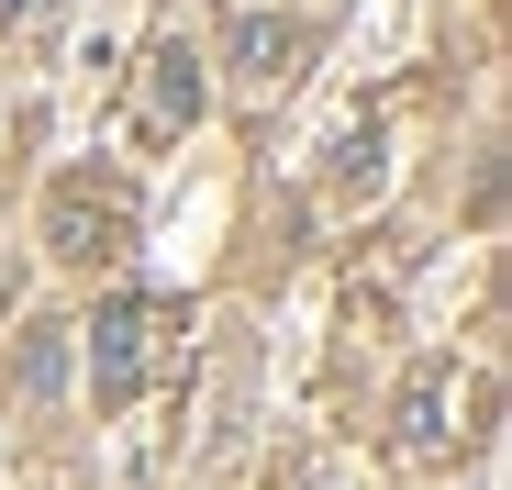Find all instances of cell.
Masks as SVG:
<instances>
[{
  "mask_svg": "<svg viewBox=\"0 0 512 490\" xmlns=\"http://www.w3.org/2000/svg\"><path fill=\"white\" fill-rule=\"evenodd\" d=\"M167 346H179V301H156V290L101 301V312H90V390L123 413V401H134V390L167 368Z\"/></svg>",
  "mask_w": 512,
  "mask_h": 490,
  "instance_id": "obj_1",
  "label": "cell"
},
{
  "mask_svg": "<svg viewBox=\"0 0 512 490\" xmlns=\"http://www.w3.org/2000/svg\"><path fill=\"white\" fill-rule=\"evenodd\" d=\"M45 245L56 257H123L134 245V190L123 179H101V168H78V179H56V212H45Z\"/></svg>",
  "mask_w": 512,
  "mask_h": 490,
  "instance_id": "obj_2",
  "label": "cell"
},
{
  "mask_svg": "<svg viewBox=\"0 0 512 490\" xmlns=\"http://www.w3.org/2000/svg\"><path fill=\"white\" fill-rule=\"evenodd\" d=\"M223 56H234V78H245V90L268 101V90H290V78H301V56H312V34H301L290 12H256V0H245V12L223 23Z\"/></svg>",
  "mask_w": 512,
  "mask_h": 490,
  "instance_id": "obj_3",
  "label": "cell"
},
{
  "mask_svg": "<svg viewBox=\"0 0 512 490\" xmlns=\"http://www.w3.org/2000/svg\"><path fill=\"white\" fill-rule=\"evenodd\" d=\"M190 123H201V56L190 45H156L145 78H134V134L145 145H179Z\"/></svg>",
  "mask_w": 512,
  "mask_h": 490,
  "instance_id": "obj_4",
  "label": "cell"
},
{
  "mask_svg": "<svg viewBox=\"0 0 512 490\" xmlns=\"http://www.w3.org/2000/svg\"><path fill=\"white\" fill-rule=\"evenodd\" d=\"M446 413H457V379H446V368H423V379H412V401H401V435H390V446H401L412 468H423V457H446V446H457V424H446Z\"/></svg>",
  "mask_w": 512,
  "mask_h": 490,
  "instance_id": "obj_5",
  "label": "cell"
},
{
  "mask_svg": "<svg viewBox=\"0 0 512 490\" xmlns=\"http://www.w3.org/2000/svg\"><path fill=\"white\" fill-rule=\"evenodd\" d=\"M56 23V0H0V45H12V34H45Z\"/></svg>",
  "mask_w": 512,
  "mask_h": 490,
  "instance_id": "obj_6",
  "label": "cell"
},
{
  "mask_svg": "<svg viewBox=\"0 0 512 490\" xmlns=\"http://www.w3.org/2000/svg\"><path fill=\"white\" fill-rule=\"evenodd\" d=\"M301 490H323V479H301Z\"/></svg>",
  "mask_w": 512,
  "mask_h": 490,
  "instance_id": "obj_7",
  "label": "cell"
}]
</instances>
